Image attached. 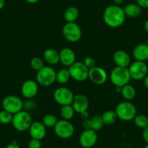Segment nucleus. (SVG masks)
<instances>
[{
	"label": "nucleus",
	"instance_id": "nucleus-28",
	"mask_svg": "<svg viewBox=\"0 0 148 148\" xmlns=\"http://www.w3.org/2000/svg\"><path fill=\"white\" fill-rule=\"evenodd\" d=\"M58 120L56 116L53 114H47L44 116L42 123L46 128H54Z\"/></svg>",
	"mask_w": 148,
	"mask_h": 148
},
{
	"label": "nucleus",
	"instance_id": "nucleus-27",
	"mask_svg": "<svg viewBox=\"0 0 148 148\" xmlns=\"http://www.w3.org/2000/svg\"><path fill=\"white\" fill-rule=\"evenodd\" d=\"M134 122L136 126L140 129H145L148 126V118L144 114H136L134 119Z\"/></svg>",
	"mask_w": 148,
	"mask_h": 148
},
{
	"label": "nucleus",
	"instance_id": "nucleus-22",
	"mask_svg": "<svg viewBox=\"0 0 148 148\" xmlns=\"http://www.w3.org/2000/svg\"><path fill=\"white\" fill-rule=\"evenodd\" d=\"M79 11L76 7L70 6L64 12V18L67 23L75 22L78 19Z\"/></svg>",
	"mask_w": 148,
	"mask_h": 148
},
{
	"label": "nucleus",
	"instance_id": "nucleus-47",
	"mask_svg": "<svg viewBox=\"0 0 148 148\" xmlns=\"http://www.w3.org/2000/svg\"><path fill=\"white\" fill-rule=\"evenodd\" d=\"M146 45H147L148 46V38H147V42H146Z\"/></svg>",
	"mask_w": 148,
	"mask_h": 148
},
{
	"label": "nucleus",
	"instance_id": "nucleus-30",
	"mask_svg": "<svg viewBox=\"0 0 148 148\" xmlns=\"http://www.w3.org/2000/svg\"><path fill=\"white\" fill-rule=\"evenodd\" d=\"M13 115L7 110H2L0 111V123L2 124H9L12 123Z\"/></svg>",
	"mask_w": 148,
	"mask_h": 148
},
{
	"label": "nucleus",
	"instance_id": "nucleus-44",
	"mask_svg": "<svg viewBox=\"0 0 148 148\" xmlns=\"http://www.w3.org/2000/svg\"><path fill=\"white\" fill-rule=\"evenodd\" d=\"M144 28H145V31L148 34V19L145 21V25H144Z\"/></svg>",
	"mask_w": 148,
	"mask_h": 148
},
{
	"label": "nucleus",
	"instance_id": "nucleus-23",
	"mask_svg": "<svg viewBox=\"0 0 148 148\" xmlns=\"http://www.w3.org/2000/svg\"><path fill=\"white\" fill-rule=\"evenodd\" d=\"M121 94L125 100L131 101L134 99V97H136V89L133 86L128 84L121 88Z\"/></svg>",
	"mask_w": 148,
	"mask_h": 148
},
{
	"label": "nucleus",
	"instance_id": "nucleus-46",
	"mask_svg": "<svg viewBox=\"0 0 148 148\" xmlns=\"http://www.w3.org/2000/svg\"><path fill=\"white\" fill-rule=\"evenodd\" d=\"M144 148H148V144H147V145L144 147Z\"/></svg>",
	"mask_w": 148,
	"mask_h": 148
},
{
	"label": "nucleus",
	"instance_id": "nucleus-39",
	"mask_svg": "<svg viewBox=\"0 0 148 148\" xmlns=\"http://www.w3.org/2000/svg\"><path fill=\"white\" fill-rule=\"evenodd\" d=\"M5 148H21V147H20L19 145H17L16 143H13V142H12V143L9 144L8 146H6V147Z\"/></svg>",
	"mask_w": 148,
	"mask_h": 148
},
{
	"label": "nucleus",
	"instance_id": "nucleus-16",
	"mask_svg": "<svg viewBox=\"0 0 148 148\" xmlns=\"http://www.w3.org/2000/svg\"><path fill=\"white\" fill-rule=\"evenodd\" d=\"M28 130L32 139L42 140L47 134V128L42 122L34 121Z\"/></svg>",
	"mask_w": 148,
	"mask_h": 148
},
{
	"label": "nucleus",
	"instance_id": "nucleus-45",
	"mask_svg": "<svg viewBox=\"0 0 148 148\" xmlns=\"http://www.w3.org/2000/svg\"><path fill=\"white\" fill-rule=\"evenodd\" d=\"M115 87H116V92H117L118 93H121V88L122 87H120V86H115Z\"/></svg>",
	"mask_w": 148,
	"mask_h": 148
},
{
	"label": "nucleus",
	"instance_id": "nucleus-5",
	"mask_svg": "<svg viewBox=\"0 0 148 148\" xmlns=\"http://www.w3.org/2000/svg\"><path fill=\"white\" fill-rule=\"evenodd\" d=\"M36 79L40 86H49L56 82V71L51 66H44L37 71Z\"/></svg>",
	"mask_w": 148,
	"mask_h": 148
},
{
	"label": "nucleus",
	"instance_id": "nucleus-35",
	"mask_svg": "<svg viewBox=\"0 0 148 148\" xmlns=\"http://www.w3.org/2000/svg\"><path fill=\"white\" fill-rule=\"evenodd\" d=\"M136 3L142 9H148V0H136Z\"/></svg>",
	"mask_w": 148,
	"mask_h": 148
},
{
	"label": "nucleus",
	"instance_id": "nucleus-1",
	"mask_svg": "<svg viewBox=\"0 0 148 148\" xmlns=\"http://www.w3.org/2000/svg\"><path fill=\"white\" fill-rule=\"evenodd\" d=\"M126 18L123 8L118 5H109L103 12V21L110 28H116L121 26L124 23Z\"/></svg>",
	"mask_w": 148,
	"mask_h": 148
},
{
	"label": "nucleus",
	"instance_id": "nucleus-43",
	"mask_svg": "<svg viewBox=\"0 0 148 148\" xmlns=\"http://www.w3.org/2000/svg\"><path fill=\"white\" fill-rule=\"evenodd\" d=\"M25 1L29 4H36L39 2V0H25Z\"/></svg>",
	"mask_w": 148,
	"mask_h": 148
},
{
	"label": "nucleus",
	"instance_id": "nucleus-13",
	"mask_svg": "<svg viewBox=\"0 0 148 148\" xmlns=\"http://www.w3.org/2000/svg\"><path fill=\"white\" fill-rule=\"evenodd\" d=\"M89 79L95 84L102 85L108 80V74L104 68L96 66L89 70Z\"/></svg>",
	"mask_w": 148,
	"mask_h": 148
},
{
	"label": "nucleus",
	"instance_id": "nucleus-41",
	"mask_svg": "<svg viewBox=\"0 0 148 148\" xmlns=\"http://www.w3.org/2000/svg\"><path fill=\"white\" fill-rule=\"evenodd\" d=\"M144 84H145V86L148 89V74L146 76V77L144 79Z\"/></svg>",
	"mask_w": 148,
	"mask_h": 148
},
{
	"label": "nucleus",
	"instance_id": "nucleus-31",
	"mask_svg": "<svg viewBox=\"0 0 148 148\" xmlns=\"http://www.w3.org/2000/svg\"><path fill=\"white\" fill-rule=\"evenodd\" d=\"M45 66V62L42 58L39 57H35L32 58L31 60V67L33 70L36 71H39Z\"/></svg>",
	"mask_w": 148,
	"mask_h": 148
},
{
	"label": "nucleus",
	"instance_id": "nucleus-14",
	"mask_svg": "<svg viewBox=\"0 0 148 148\" xmlns=\"http://www.w3.org/2000/svg\"><path fill=\"white\" fill-rule=\"evenodd\" d=\"M39 91V84L34 80H27L21 86V94L27 99H33Z\"/></svg>",
	"mask_w": 148,
	"mask_h": 148
},
{
	"label": "nucleus",
	"instance_id": "nucleus-6",
	"mask_svg": "<svg viewBox=\"0 0 148 148\" xmlns=\"http://www.w3.org/2000/svg\"><path fill=\"white\" fill-rule=\"evenodd\" d=\"M62 35L68 42L75 43L82 39V31L76 22L66 23L62 28Z\"/></svg>",
	"mask_w": 148,
	"mask_h": 148
},
{
	"label": "nucleus",
	"instance_id": "nucleus-37",
	"mask_svg": "<svg viewBox=\"0 0 148 148\" xmlns=\"http://www.w3.org/2000/svg\"><path fill=\"white\" fill-rule=\"evenodd\" d=\"M142 138H143L144 141L147 144H148V126L143 129V132H142Z\"/></svg>",
	"mask_w": 148,
	"mask_h": 148
},
{
	"label": "nucleus",
	"instance_id": "nucleus-12",
	"mask_svg": "<svg viewBox=\"0 0 148 148\" xmlns=\"http://www.w3.org/2000/svg\"><path fill=\"white\" fill-rule=\"evenodd\" d=\"M97 142V134L93 129H84L79 136V143L84 148H91Z\"/></svg>",
	"mask_w": 148,
	"mask_h": 148
},
{
	"label": "nucleus",
	"instance_id": "nucleus-7",
	"mask_svg": "<svg viewBox=\"0 0 148 148\" xmlns=\"http://www.w3.org/2000/svg\"><path fill=\"white\" fill-rule=\"evenodd\" d=\"M71 78L76 82H84L89 79V71L83 62H75L68 68Z\"/></svg>",
	"mask_w": 148,
	"mask_h": 148
},
{
	"label": "nucleus",
	"instance_id": "nucleus-36",
	"mask_svg": "<svg viewBox=\"0 0 148 148\" xmlns=\"http://www.w3.org/2000/svg\"><path fill=\"white\" fill-rule=\"evenodd\" d=\"M83 127L84 129H92V123H91L90 119H86L84 120Z\"/></svg>",
	"mask_w": 148,
	"mask_h": 148
},
{
	"label": "nucleus",
	"instance_id": "nucleus-24",
	"mask_svg": "<svg viewBox=\"0 0 148 148\" xmlns=\"http://www.w3.org/2000/svg\"><path fill=\"white\" fill-rule=\"evenodd\" d=\"M102 119L105 125H112L116 121L118 117L115 110H107L102 115Z\"/></svg>",
	"mask_w": 148,
	"mask_h": 148
},
{
	"label": "nucleus",
	"instance_id": "nucleus-26",
	"mask_svg": "<svg viewBox=\"0 0 148 148\" xmlns=\"http://www.w3.org/2000/svg\"><path fill=\"white\" fill-rule=\"evenodd\" d=\"M75 114V110L71 105H63L60 109V116L62 119L70 121L73 118Z\"/></svg>",
	"mask_w": 148,
	"mask_h": 148
},
{
	"label": "nucleus",
	"instance_id": "nucleus-25",
	"mask_svg": "<svg viewBox=\"0 0 148 148\" xmlns=\"http://www.w3.org/2000/svg\"><path fill=\"white\" fill-rule=\"evenodd\" d=\"M71 79L68 69H61L56 73V82L60 84H65Z\"/></svg>",
	"mask_w": 148,
	"mask_h": 148
},
{
	"label": "nucleus",
	"instance_id": "nucleus-40",
	"mask_svg": "<svg viewBox=\"0 0 148 148\" xmlns=\"http://www.w3.org/2000/svg\"><path fill=\"white\" fill-rule=\"evenodd\" d=\"M113 1V5H118V6H121V5H122L123 2V0H112Z\"/></svg>",
	"mask_w": 148,
	"mask_h": 148
},
{
	"label": "nucleus",
	"instance_id": "nucleus-20",
	"mask_svg": "<svg viewBox=\"0 0 148 148\" xmlns=\"http://www.w3.org/2000/svg\"><path fill=\"white\" fill-rule=\"evenodd\" d=\"M44 60L47 64L50 65H57L60 62V54L54 49H47L43 54Z\"/></svg>",
	"mask_w": 148,
	"mask_h": 148
},
{
	"label": "nucleus",
	"instance_id": "nucleus-9",
	"mask_svg": "<svg viewBox=\"0 0 148 148\" xmlns=\"http://www.w3.org/2000/svg\"><path fill=\"white\" fill-rule=\"evenodd\" d=\"M54 132L55 134L61 139H70L74 134L75 129L74 126L69 121L62 120L58 121L54 127Z\"/></svg>",
	"mask_w": 148,
	"mask_h": 148
},
{
	"label": "nucleus",
	"instance_id": "nucleus-21",
	"mask_svg": "<svg viewBox=\"0 0 148 148\" xmlns=\"http://www.w3.org/2000/svg\"><path fill=\"white\" fill-rule=\"evenodd\" d=\"M126 17L131 18H136L140 16L142 12V8L136 3H129L123 8Z\"/></svg>",
	"mask_w": 148,
	"mask_h": 148
},
{
	"label": "nucleus",
	"instance_id": "nucleus-19",
	"mask_svg": "<svg viewBox=\"0 0 148 148\" xmlns=\"http://www.w3.org/2000/svg\"><path fill=\"white\" fill-rule=\"evenodd\" d=\"M132 54L136 60L145 62L148 60V46L146 44H139L134 48Z\"/></svg>",
	"mask_w": 148,
	"mask_h": 148
},
{
	"label": "nucleus",
	"instance_id": "nucleus-8",
	"mask_svg": "<svg viewBox=\"0 0 148 148\" xmlns=\"http://www.w3.org/2000/svg\"><path fill=\"white\" fill-rule=\"evenodd\" d=\"M2 105L3 110L14 115L23 110V102L16 95H8L3 99Z\"/></svg>",
	"mask_w": 148,
	"mask_h": 148
},
{
	"label": "nucleus",
	"instance_id": "nucleus-34",
	"mask_svg": "<svg viewBox=\"0 0 148 148\" xmlns=\"http://www.w3.org/2000/svg\"><path fill=\"white\" fill-rule=\"evenodd\" d=\"M23 108H25L28 110L34 109V108H35V103L31 100V99H28L23 102Z\"/></svg>",
	"mask_w": 148,
	"mask_h": 148
},
{
	"label": "nucleus",
	"instance_id": "nucleus-4",
	"mask_svg": "<svg viewBox=\"0 0 148 148\" xmlns=\"http://www.w3.org/2000/svg\"><path fill=\"white\" fill-rule=\"evenodd\" d=\"M32 123V118L28 111L21 110L13 115L12 124L18 132H24L28 131Z\"/></svg>",
	"mask_w": 148,
	"mask_h": 148
},
{
	"label": "nucleus",
	"instance_id": "nucleus-18",
	"mask_svg": "<svg viewBox=\"0 0 148 148\" xmlns=\"http://www.w3.org/2000/svg\"><path fill=\"white\" fill-rule=\"evenodd\" d=\"M113 61L116 66L128 68L131 64V58L129 54L124 50H117L113 54Z\"/></svg>",
	"mask_w": 148,
	"mask_h": 148
},
{
	"label": "nucleus",
	"instance_id": "nucleus-29",
	"mask_svg": "<svg viewBox=\"0 0 148 148\" xmlns=\"http://www.w3.org/2000/svg\"><path fill=\"white\" fill-rule=\"evenodd\" d=\"M90 120L91 123H92V129H93L95 132L101 130L105 125L103 123V121H102V116H99V115L93 116Z\"/></svg>",
	"mask_w": 148,
	"mask_h": 148
},
{
	"label": "nucleus",
	"instance_id": "nucleus-33",
	"mask_svg": "<svg viewBox=\"0 0 148 148\" xmlns=\"http://www.w3.org/2000/svg\"><path fill=\"white\" fill-rule=\"evenodd\" d=\"M28 148H42L41 140L36 139H31L28 142Z\"/></svg>",
	"mask_w": 148,
	"mask_h": 148
},
{
	"label": "nucleus",
	"instance_id": "nucleus-38",
	"mask_svg": "<svg viewBox=\"0 0 148 148\" xmlns=\"http://www.w3.org/2000/svg\"><path fill=\"white\" fill-rule=\"evenodd\" d=\"M80 114H81V117H82V119H83V120H86V119H89V113H88L87 110L84 111V112H82V113H80Z\"/></svg>",
	"mask_w": 148,
	"mask_h": 148
},
{
	"label": "nucleus",
	"instance_id": "nucleus-17",
	"mask_svg": "<svg viewBox=\"0 0 148 148\" xmlns=\"http://www.w3.org/2000/svg\"><path fill=\"white\" fill-rule=\"evenodd\" d=\"M60 62L66 67H70L76 62V54L72 49L68 47L62 48L59 52Z\"/></svg>",
	"mask_w": 148,
	"mask_h": 148
},
{
	"label": "nucleus",
	"instance_id": "nucleus-3",
	"mask_svg": "<svg viewBox=\"0 0 148 148\" xmlns=\"http://www.w3.org/2000/svg\"><path fill=\"white\" fill-rule=\"evenodd\" d=\"M132 79L128 68L116 66L110 74V80L115 86L123 87Z\"/></svg>",
	"mask_w": 148,
	"mask_h": 148
},
{
	"label": "nucleus",
	"instance_id": "nucleus-11",
	"mask_svg": "<svg viewBox=\"0 0 148 148\" xmlns=\"http://www.w3.org/2000/svg\"><path fill=\"white\" fill-rule=\"evenodd\" d=\"M73 97L74 95L72 91L68 88L63 86L55 89L53 94L55 101L61 106L71 105Z\"/></svg>",
	"mask_w": 148,
	"mask_h": 148
},
{
	"label": "nucleus",
	"instance_id": "nucleus-2",
	"mask_svg": "<svg viewBox=\"0 0 148 148\" xmlns=\"http://www.w3.org/2000/svg\"><path fill=\"white\" fill-rule=\"evenodd\" d=\"M115 111L118 119L123 121H131L136 116V107L130 101L125 100L119 103Z\"/></svg>",
	"mask_w": 148,
	"mask_h": 148
},
{
	"label": "nucleus",
	"instance_id": "nucleus-42",
	"mask_svg": "<svg viewBox=\"0 0 148 148\" xmlns=\"http://www.w3.org/2000/svg\"><path fill=\"white\" fill-rule=\"evenodd\" d=\"M5 5V0H0V10L3 9Z\"/></svg>",
	"mask_w": 148,
	"mask_h": 148
},
{
	"label": "nucleus",
	"instance_id": "nucleus-10",
	"mask_svg": "<svg viewBox=\"0 0 148 148\" xmlns=\"http://www.w3.org/2000/svg\"><path fill=\"white\" fill-rule=\"evenodd\" d=\"M131 78L134 80H142L148 74V67L145 62L134 61L129 65L128 68Z\"/></svg>",
	"mask_w": 148,
	"mask_h": 148
},
{
	"label": "nucleus",
	"instance_id": "nucleus-32",
	"mask_svg": "<svg viewBox=\"0 0 148 148\" xmlns=\"http://www.w3.org/2000/svg\"><path fill=\"white\" fill-rule=\"evenodd\" d=\"M83 62L89 70L96 67V60H95V58L91 56H87L86 58H85Z\"/></svg>",
	"mask_w": 148,
	"mask_h": 148
},
{
	"label": "nucleus",
	"instance_id": "nucleus-15",
	"mask_svg": "<svg viewBox=\"0 0 148 148\" xmlns=\"http://www.w3.org/2000/svg\"><path fill=\"white\" fill-rule=\"evenodd\" d=\"M71 105L73 108L75 112L78 113H82L84 111L87 110L89 108V99L86 95L78 94V95H74Z\"/></svg>",
	"mask_w": 148,
	"mask_h": 148
}]
</instances>
